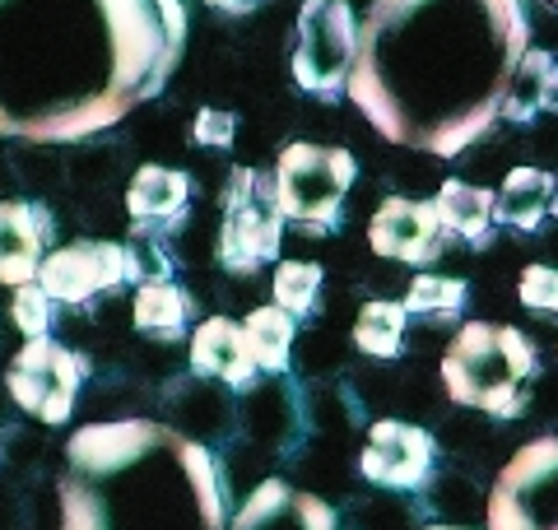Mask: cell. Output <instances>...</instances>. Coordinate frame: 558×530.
<instances>
[{
    "mask_svg": "<svg viewBox=\"0 0 558 530\" xmlns=\"http://www.w3.org/2000/svg\"><path fill=\"white\" fill-rule=\"evenodd\" d=\"M182 47V0H0V135L108 131L168 84Z\"/></svg>",
    "mask_w": 558,
    "mask_h": 530,
    "instance_id": "6da1fadb",
    "label": "cell"
},
{
    "mask_svg": "<svg viewBox=\"0 0 558 530\" xmlns=\"http://www.w3.org/2000/svg\"><path fill=\"white\" fill-rule=\"evenodd\" d=\"M526 51L521 0H373L344 94L391 145L457 158L502 117Z\"/></svg>",
    "mask_w": 558,
    "mask_h": 530,
    "instance_id": "7a4b0ae2",
    "label": "cell"
},
{
    "mask_svg": "<svg viewBox=\"0 0 558 530\" xmlns=\"http://www.w3.org/2000/svg\"><path fill=\"white\" fill-rule=\"evenodd\" d=\"M57 493L61 530H229L215 456L154 419L80 429Z\"/></svg>",
    "mask_w": 558,
    "mask_h": 530,
    "instance_id": "3957f363",
    "label": "cell"
},
{
    "mask_svg": "<svg viewBox=\"0 0 558 530\" xmlns=\"http://www.w3.org/2000/svg\"><path fill=\"white\" fill-rule=\"evenodd\" d=\"M531 377H535V345L517 326L465 322L442 353L447 396L484 414H502V419L521 414Z\"/></svg>",
    "mask_w": 558,
    "mask_h": 530,
    "instance_id": "277c9868",
    "label": "cell"
},
{
    "mask_svg": "<svg viewBox=\"0 0 558 530\" xmlns=\"http://www.w3.org/2000/svg\"><path fill=\"white\" fill-rule=\"evenodd\" d=\"M284 209L275 196V177L256 168H233L223 186V224H219V261L233 275H252L256 265L279 256Z\"/></svg>",
    "mask_w": 558,
    "mask_h": 530,
    "instance_id": "5b68a950",
    "label": "cell"
},
{
    "mask_svg": "<svg viewBox=\"0 0 558 530\" xmlns=\"http://www.w3.org/2000/svg\"><path fill=\"white\" fill-rule=\"evenodd\" d=\"M354 154L336 145H289L275 164V196L284 219H299L303 228H336L340 205L354 186Z\"/></svg>",
    "mask_w": 558,
    "mask_h": 530,
    "instance_id": "8992f818",
    "label": "cell"
},
{
    "mask_svg": "<svg viewBox=\"0 0 558 530\" xmlns=\"http://www.w3.org/2000/svg\"><path fill=\"white\" fill-rule=\"evenodd\" d=\"M359 61V20L349 0H303L293 28V80L317 98H336Z\"/></svg>",
    "mask_w": 558,
    "mask_h": 530,
    "instance_id": "52a82bcc",
    "label": "cell"
},
{
    "mask_svg": "<svg viewBox=\"0 0 558 530\" xmlns=\"http://www.w3.org/2000/svg\"><path fill=\"white\" fill-rule=\"evenodd\" d=\"M488 530H558V437L526 442L488 493Z\"/></svg>",
    "mask_w": 558,
    "mask_h": 530,
    "instance_id": "ba28073f",
    "label": "cell"
},
{
    "mask_svg": "<svg viewBox=\"0 0 558 530\" xmlns=\"http://www.w3.org/2000/svg\"><path fill=\"white\" fill-rule=\"evenodd\" d=\"M89 363L80 353H70L57 340H28L20 349V359L10 363V396L20 410H28L33 419L43 423H65L70 410H75V392Z\"/></svg>",
    "mask_w": 558,
    "mask_h": 530,
    "instance_id": "9c48e42d",
    "label": "cell"
},
{
    "mask_svg": "<svg viewBox=\"0 0 558 530\" xmlns=\"http://www.w3.org/2000/svg\"><path fill=\"white\" fill-rule=\"evenodd\" d=\"M126 279H135V265L121 242H70L47 252L38 265V285L51 293V303H89L98 293L121 289Z\"/></svg>",
    "mask_w": 558,
    "mask_h": 530,
    "instance_id": "30bf717a",
    "label": "cell"
},
{
    "mask_svg": "<svg viewBox=\"0 0 558 530\" xmlns=\"http://www.w3.org/2000/svg\"><path fill=\"white\" fill-rule=\"evenodd\" d=\"M433 456L438 451H433V437L424 429L400 423V419H381L373 423L368 442H363L359 466L381 489H418L433 474Z\"/></svg>",
    "mask_w": 558,
    "mask_h": 530,
    "instance_id": "8fae6325",
    "label": "cell"
},
{
    "mask_svg": "<svg viewBox=\"0 0 558 530\" xmlns=\"http://www.w3.org/2000/svg\"><path fill=\"white\" fill-rule=\"evenodd\" d=\"M368 242L377 256H391V261H405V265H424L442 252V224H438V209L428 201H405V196H391L377 205V215L368 224Z\"/></svg>",
    "mask_w": 558,
    "mask_h": 530,
    "instance_id": "7c38bea8",
    "label": "cell"
},
{
    "mask_svg": "<svg viewBox=\"0 0 558 530\" xmlns=\"http://www.w3.org/2000/svg\"><path fill=\"white\" fill-rule=\"evenodd\" d=\"M51 215L28 201H0V285L24 289L38 279V265L51 246Z\"/></svg>",
    "mask_w": 558,
    "mask_h": 530,
    "instance_id": "4fadbf2b",
    "label": "cell"
},
{
    "mask_svg": "<svg viewBox=\"0 0 558 530\" xmlns=\"http://www.w3.org/2000/svg\"><path fill=\"white\" fill-rule=\"evenodd\" d=\"M229 530H336V511L284 480H266L238 507Z\"/></svg>",
    "mask_w": 558,
    "mask_h": 530,
    "instance_id": "5bb4252c",
    "label": "cell"
},
{
    "mask_svg": "<svg viewBox=\"0 0 558 530\" xmlns=\"http://www.w3.org/2000/svg\"><path fill=\"white\" fill-rule=\"evenodd\" d=\"M191 368H196L201 377L233 386V392L252 386V377L260 373L252 349H247V335H242V326L229 322V316H209V322L196 326V335H191Z\"/></svg>",
    "mask_w": 558,
    "mask_h": 530,
    "instance_id": "9a60e30c",
    "label": "cell"
},
{
    "mask_svg": "<svg viewBox=\"0 0 558 530\" xmlns=\"http://www.w3.org/2000/svg\"><path fill=\"white\" fill-rule=\"evenodd\" d=\"M191 196V177L163 164H145L135 172V182L126 191V209L140 224H168L182 215V205Z\"/></svg>",
    "mask_w": 558,
    "mask_h": 530,
    "instance_id": "2e32d148",
    "label": "cell"
},
{
    "mask_svg": "<svg viewBox=\"0 0 558 530\" xmlns=\"http://www.w3.org/2000/svg\"><path fill=\"white\" fill-rule=\"evenodd\" d=\"M549 108H558V61L549 51H526L508 84V98H502V117L531 121Z\"/></svg>",
    "mask_w": 558,
    "mask_h": 530,
    "instance_id": "e0dca14e",
    "label": "cell"
},
{
    "mask_svg": "<svg viewBox=\"0 0 558 530\" xmlns=\"http://www.w3.org/2000/svg\"><path fill=\"white\" fill-rule=\"evenodd\" d=\"M433 209H438V224H442V233H457L465 242H484L488 233H494V191H484V186H470V182H442L438 191V201H433Z\"/></svg>",
    "mask_w": 558,
    "mask_h": 530,
    "instance_id": "ac0fdd59",
    "label": "cell"
},
{
    "mask_svg": "<svg viewBox=\"0 0 558 530\" xmlns=\"http://www.w3.org/2000/svg\"><path fill=\"white\" fill-rule=\"evenodd\" d=\"M549 205H554V177L539 168H512L508 182L494 191V215L502 224L521 228V233L539 228V219L549 215Z\"/></svg>",
    "mask_w": 558,
    "mask_h": 530,
    "instance_id": "d6986e66",
    "label": "cell"
},
{
    "mask_svg": "<svg viewBox=\"0 0 558 530\" xmlns=\"http://www.w3.org/2000/svg\"><path fill=\"white\" fill-rule=\"evenodd\" d=\"M191 316V303L186 293L172 285V279H145V285L135 289V326L145 335H159V340H172V335H182Z\"/></svg>",
    "mask_w": 558,
    "mask_h": 530,
    "instance_id": "ffe728a7",
    "label": "cell"
},
{
    "mask_svg": "<svg viewBox=\"0 0 558 530\" xmlns=\"http://www.w3.org/2000/svg\"><path fill=\"white\" fill-rule=\"evenodd\" d=\"M242 335H247V349H252L260 373H284L289 349H293V316L289 312H279L275 303L256 308L247 316V326H242Z\"/></svg>",
    "mask_w": 558,
    "mask_h": 530,
    "instance_id": "44dd1931",
    "label": "cell"
},
{
    "mask_svg": "<svg viewBox=\"0 0 558 530\" xmlns=\"http://www.w3.org/2000/svg\"><path fill=\"white\" fill-rule=\"evenodd\" d=\"M400 340H405V308L391 303V298H377L359 312L354 322V345L368 353V359H396Z\"/></svg>",
    "mask_w": 558,
    "mask_h": 530,
    "instance_id": "7402d4cb",
    "label": "cell"
},
{
    "mask_svg": "<svg viewBox=\"0 0 558 530\" xmlns=\"http://www.w3.org/2000/svg\"><path fill=\"white\" fill-rule=\"evenodd\" d=\"M322 298V265L312 261H279L275 270V308L289 316H307L317 312Z\"/></svg>",
    "mask_w": 558,
    "mask_h": 530,
    "instance_id": "603a6c76",
    "label": "cell"
},
{
    "mask_svg": "<svg viewBox=\"0 0 558 530\" xmlns=\"http://www.w3.org/2000/svg\"><path fill=\"white\" fill-rule=\"evenodd\" d=\"M400 308L418 312V316H442V322H457L461 308H465V285H461V279H447V275H418Z\"/></svg>",
    "mask_w": 558,
    "mask_h": 530,
    "instance_id": "cb8c5ba5",
    "label": "cell"
},
{
    "mask_svg": "<svg viewBox=\"0 0 558 530\" xmlns=\"http://www.w3.org/2000/svg\"><path fill=\"white\" fill-rule=\"evenodd\" d=\"M10 316H14V326H20L28 340H43L47 326H51V293L38 285V279H33V285H24V289H14Z\"/></svg>",
    "mask_w": 558,
    "mask_h": 530,
    "instance_id": "d4e9b609",
    "label": "cell"
},
{
    "mask_svg": "<svg viewBox=\"0 0 558 530\" xmlns=\"http://www.w3.org/2000/svg\"><path fill=\"white\" fill-rule=\"evenodd\" d=\"M517 293L531 312H558V270L554 265H526Z\"/></svg>",
    "mask_w": 558,
    "mask_h": 530,
    "instance_id": "484cf974",
    "label": "cell"
},
{
    "mask_svg": "<svg viewBox=\"0 0 558 530\" xmlns=\"http://www.w3.org/2000/svg\"><path fill=\"white\" fill-rule=\"evenodd\" d=\"M233 131H238V121L229 117V112H215V108H205L201 117H196V140L201 145H215V149H223L233 140Z\"/></svg>",
    "mask_w": 558,
    "mask_h": 530,
    "instance_id": "4316f807",
    "label": "cell"
},
{
    "mask_svg": "<svg viewBox=\"0 0 558 530\" xmlns=\"http://www.w3.org/2000/svg\"><path fill=\"white\" fill-rule=\"evenodd\" d=\"M205 5H219V10H242V5H252V0H205Z\"/></svg>",
    "mask_w": 558,
    "mask_h": 530,
    "instance_id": "83f0119b",
    "label": "cell"
},
{
    "mask_svg": "<svg viewBox=\"0 0 558 530\" xmlns=\"http://www.w3.org/2000/svg\"><path fill=\"white\" fill-rule=\"evenodd\" d=\"M549 209H554V215H558V172H554V205H549Z\"/></svg>",
    "mask_w": 558,
    "mask_h": 530,
    "instance_id": "f1b7e54d",
    "label": "cell"
},
{
    "mask_svg": "<svg viewBox=\"0 0 558 530\" xmlns=\"http://www.w3.org/2000/svg\"><path fill=\"white\" fill-rule=\"evenodd\" d=\"M428 530H461V526H428Z\"/></svg>",
    "mask_w": 558,
    "mask_h": 530,
    "instance_id": "f546056e",
    "label": "cell"
},
{
    "mask_svg": "<svg viewBox=\"0 0 558 530\" xmlns=\"http://www.w3.org/2000/svg\"><path fill=\"white\" fill-rule=\"evenodd\" d=\"M554 5H558V0H554Z\"/></svg>",
    "mask_w": 558,
    "mask_h": 530,
    "instance_id": "4dcf8cb0",
    "label": "cell"
}]
</instances>
